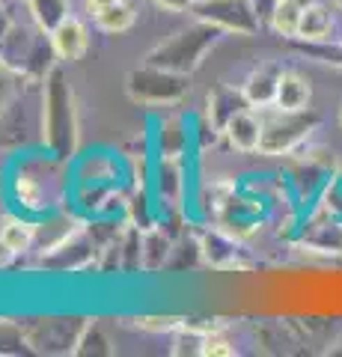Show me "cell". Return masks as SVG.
<instances>
[{
	"instance_id": "obj_5",
	"label": "cell",
	"mask_w": 342,
	"mask_h": 357,
	"mask_svg": "<svg viewBox=\"0 0 342 357\" xmlns=\"http://www.w3.org/2000/svg\"><path fill=\"white\" fill-rule=\"evenodd\" d=\"M322 116L316 110H280L262 122V143H259V155L277 158V155H289L295 152L301 143L310 137L318 128Z\"/></svg>"
},
{
	"instance_id": "obj_13",
	"label": "cell",
	"mask_w": 342,
	"mask_h": 357,
	"mask_svg": "<svg viewBox=\"0 0 342 357\" xmlns=\"http://www.w3.org/2000/svg\"><path fill=\"white\" fill-rule=\"evenodd\" d=\"M224 137L229 140V146L238 152H259L262 143V119L253 114V107H244L241 114H235L226 122Z\"/></svg>"
},
{
	"instance_id": "obj_17",
	"label": "cell",
	"mask_w": 342,
	"mask_h": 357,
	"mask_svg": "<svg viewBox=\"0 0 342 357\" xmlns=\"http://www.w3.org/2000/svg\"><path fill=\"white\" fill-rule=\"evenodd\" d=\"M27 6H30V15L36 18V24L48 33L57 27L60 21H65L72 15L69 0H27Z\"/></svg>"
},
{
	"instance_id": "obj_30",
	"label": "cell",
	"mask_w": 342,
	"mask_h": 357,
	"mask_svg": "<svg viewBox=\"0 0 342 357\" xmlns=\"http://www.w3.org/2000/svg\"><path fill=\"white\" fill-rule=\"evenodd\" d=\"M196 3H205V0H194V6H196Z\"/></svg>"
},
{
	"instance_id": "obj_11",
	"label": "cell",
	"mask_w": 342,
	"mask_h": 357,
	"mask_svg": "<svg viewBox=\"0 0 342 357\" xmlns=\"http://www.w3.org/2000/svg\"><path fill=\"white\" fill-rule=\"evenodd\" d=\"M244 107H250L244 89H235V86H226V84H217L212 93H208V122L220 131V137H224V128L226 122L233 119L235 114H241Z\"/></svg>"
},
{
	"instance_id": "obj_26",
	"label": "cell",
	"mask_w": 342,
	"mask_h": 357,
	"mask_svg": "<svg viewBox=\"0 0 342 357\" xmlns=\"http://www.w3.org/2000/svg\"><path fill=\"white\" fill-rule=\"evenodd\" d=\"M250 3H253V9H256L262 27H268L271 24V15H274V9H277L280 0H250Z\"/></svg>"
},
{
	"instance_id": "obj_28",
	"label": "cell",
	"mask_w": 342,
	"mask_h": 357,
	"mask_svg": "<svg viewBox=\"0 0 342 357\" xmlns=\"http://www.w3.org/2000/svg\"><path fill=\"white\" fill-rule=\"evenodd\" d=\"M119 0H86V13H90L93 18L95 15H102L104 9H110V6H116Z\"/></svg>"
},
{
	"instance_id": "obj_14",
	"label": "cell",
	"mask_w": 342,
	"mask_h": 357,
	"mask_svg": "<svg viewBox=\"0 0 342 357\" xmlns=\"http://www.w3.org/2000/svg\"><path fill=\"white\" fill-rule=\"evenodd\" d=\"M313 102V86L304 75H297L292 69H283L280 84H277V98L274 107L277 110H306Z\"/></svg>"
},
{
	"instance_id": "obj_29",
	"label": "cell",
	"mask_w": 342,
	"mask_h": 357,
	"mask_svg": "<svg viewBox=\"0 0 342 357\" xmlns=\"http://www.w3.org/2000/svg\"><path fill=\"white\" fill-rule=\"evenodd\" d=\"M15 250L13 248H9V244L3 241V238H0V268H6V265H13V259H15Z\"/></svg>"
},
{
	"instance_id": "obj_16",
	"label": "cell",
	"mask_w": 342,
	"mask_h": 357,
	"mask_svg": "<svg viewBox=\"0 0 342 357\" xmlns=\"http://www.w3.org/2000/svg\"><path fill=\"white\" fill-rule=\"evenodd\" d=\"M0 238L21 256L36 244V223L24 220L21 215H6V218H0Z\"/></svg>"
},
{
	"instance_id": "obj_8",
	"label": "cell",
	"mask_w": 342,
	"mask_h": 357,
	"mask_svg": "<svg viewBox=\"0 0 342 357\" xmlns=\"http://www.w3.org/2000/svg\"><path fill=\"white\" fill-rule=\"evenodd\" d=\"M196 244H200V256L212 268H217V271H238V268L250 265L244 248H241V241L224 227L205 229Z\"/></svg>"
},
{
	"instance_id": "obj_19",
	"label": "cell",
	"mask_w": 342,
	"mask_h": 357,
	"mask_svg": "<svg viewBox=\"0 0 342 357\" xmlns=\"http://www.w3.org/2000/svg\"><path fill=\"white\" fill-rule=\"evenodd\" d=\"M134 18H137L134 6H131L128 0H119L116 6L104 9V13H102V15H95L93 21H95V27L102 30V33H110V36H119V33H125L131 24H134Z\"/></svg>"
},
{
	"instance_id": "obj_23",
	"label": "cell",
	"mask_w": 342,
	"mask_h": 357,
	"mask_svg": "<svg viewBox=\"0 0 342 357\" xmlns=\"http://www.w3.org/2000/svg\"><path fill=\"white\" fill-rule=\"evenodd\" d=\"M18 77L21 75H15L13 69H9V66L6 63H0V116H3V110L9 107V102H13V98L18 96Z\"/></svg>"
},
{
	"instance_id": "obj_25",
	"label": "cell",
	"mask_w": 342,
	"mask_h": 357,
	"mask_svg": "<svg viewBox=\"0 0 342 357\" xmlns=\"http://www.w3.org/2000/svg\"><path fill=\"white\" fill-rule=\"evenodd\" d=\"M185 319H176V316H143L137 319V328L143 331H155V333H164V331H182Z\"/></svg>"
},
{
	"instance_id": "obj_20",
	"label": "cell",
	"mask_w": 342,
	"mask_h": 357,
	"mask_svg": "<svg viewBox=\"0 0 342 357\" xmlns=\"http://www.w3.org/2000/svg\"><path fill=\"white\" fill-rule=\"evenodd\" d=\"M167 253H170V238L164 236V229L161 227H152L143 232V268H161L164 259H167Z\"/></svg>"
},
{
	"instance_id": "obj_10",
	"label": "cell",
	"mask_w": 342,
	"mask_h": 357,
	"mask_svg": "<svg viewBox=\"0 0 342 357\" xmlns=\"http://www.w3.org/2000/svg\"><path fill=\"white\" fill-rule=\"evenodd\" d=\"M51 45H54V51H57V60H63V63L81 60L86 54V48H90V33H86V24L81 18L69 15L51 30Z\"/></svg>"
},
{
	"instance_id": "obj_31",
	"label": "cell",
	"mask_w": 342,
	"mask_h": 357,
	"mask_svg": "<svg viewBox=\"0 0 342 357\" xmlns=\"http://www.w3.org/2000/svg\"><path fill=\"white\" fill-rule=\"evenodd\" d=\"M297 3H310V0H297Z\"/></svg>"
},
{
	"instance_id": "obj_18",
	"label": "cell",
	"mask_w": 342,
	"mask_h": 357,
	"mask_svg": "<svg viewBox=\"0 0 342 357\" xmlns=\"http://www.w3.org/2000/svg\"><path fill=\"white\" fill-rule=\"evenodd\" d=\"M306 3H297V0H280L277 9L271 15V30L280 33L283 39H297V27H301V13Z\"/></svg>"
},
{
	"instance_id": "obj_24",
	"label": "cell",
	"mask_w": 342,
	"mask_h": 357,
	"mask_svg": "<svg viewBox=\"0 0 342 357\" xmlns=\"http://www.w3.org/2000/svg\"><path fill=\"white\" fill-rule=\"evenodd\" d=\"M196 354H205V357H233L235 349L224 337H220V331H217V333H208V337L200 340V351H196Z\"/></svg>"
},
{
	"instance_id": "obj_9",
	"label": "cell",
	"mask_w": 342,
	"mask_h": 357,
	"mask_svg": "<svg viewBox=\"0 0 342 357\" xmlns=\"http://www.w3.org/2000/svg\"><path fill=\"white\" fill-rule=\"evenodd\" d=\"M93 256H95V244L84 232V227H78L69 238H63L57 248H51L48 256H42V268H54V271H81V268H86L93 262Z\"/></svg>"
},
{
	"instance_id": "obj_33",
	"label": "cell",
	"mask_w": 342,
	"mask_h": 357,
	"mask_svg": "<svg viewBox=\"0 0 342 357\" xmlns=\"http://www.w3.org/2000/svg\"><path fill=\"white\" fill-rule=\"evenodd\" d=\"M336 3H339V6H342V0H336Z\"/></svg>"
},
{
	"instance_id": "obj_22",
	"label": "cell",
	"mask_w": 342,
	"mask_h": 357,
	"mask_svg": "<svg viewBox=\"0 0 342 357\" xmlns=\"http://www.w3.org/2000/svg\"><path fill=\"white\" fill-rule=\"evenodd\" d=\"M301 51L306 57H313L325 66H336L342 69V45H334V42H301Z\"/></svg>"
},
{
	"instance_id": "obj_12",
	"label": "cell",
	"mask_w": 342,
	"mask_h": 357,
	"mask_svg": "<svg viewBox=\"0 0 342 357\" xmlns=\"http://www.w3.org/2000/svg\"><path fill=\"white\" fill-rule=\"evenodd\" d=\"M283 69L274 63H262L259 69H253L244 81V96L250 107H274V98H277V84H280Z\"/></svg>"
},
{
	"instance_id": "obj_4",
	"label": "cell",
	"mask_w": 342,
	"mask_h": 357,
	"mask_svg": "<svg viewBox=\"0 0 342 357\" xmlns=\"http://www.w3.org/2000/svg\"><path fill=\"white\" fill-rule=\"evenodd\" d=\"M191 93V75L140 63L125 75V96L140 107H170Z\"/></svg>"
},
{
	"instance_id": "obj_27",
	"label": "cell",
	"mask_w": 342,
	"mask_h": 357,
	"mask_svg": "<svg viewBox=\"0 0 342 357\" xmlns=\"http://www.w3.org/2000/svg\"><path fill=\"white\" fill-rule=\"evenodd\" d=\"M155 6L167 9V13H191L194 0H155Z\"/></svg>"
},
{
	"instance_id": "obj_6",
	"label": "cell",
	"mask_w": 342,
	"mask_h": 357,
	"mask_svg": "<svg viewBox=\"0 0 342 357\" xmlns=\"http://www.w3.org/2000/svg\"><path fill=\"white\" fill-rule=\"evenodd\" d=\"M90 321L93 319H33L21 328V340L39 354H78Z\"/></svg>"
},
{
	"instance_id": "obj_7",
	"label": "cell",
	"mask_w": 342,
	"mask_h": 357,
	"mask_svg": "<svg viewBox=\"0 0 342 357\" xmlns=\"http://www.w3.org/2000/svg\"><path fill=\"white\" fill-rule=\"evenodd\" d=\"M194 15L212 21L226 33H235V36H256L262 30V21L250 0H205V3L194 6Z\"/></svg>"
},
{
	"instance_id": "obj_21",
	"label": "cell",
	"mask_w": 342,
	"mask_h": 357,
	"mask_svg": "<svg viewBox=\"0 0 342 357\" xmlns=\"http://www.w3.org/2000/svg\"><path fill=\"white\" fill-rule=\"evenodd\" d=\"M125 215H128V220L134 223L137 229H152V227H158V215H155V203H149V197L146 194H137L134 199L128 203V208H125Z\"/></svg>"
},
{
	"instance_id": "obj_32",
	"label": "cell",
	"mask_w": 342,
	"mask_h": 357,
	"mask_svg": "<svg viewBox=\"0 0 342 357\" xmlns=\"http://www.w3.org/2000/svg\"><path fill=\"white\" fill-rule=\"evenodd\" d=\"M339 122H342V107H339Z\"/></svg>"
},
{
	"instance_id": "obj_2",
	"label": "cell",
	"mask_w": 342,
	"mask_h": 357,
	"mask_svg": "<svg viewBox=\"0 0 342 357\" xmlns=\"http://www.w3.org/2000/svg\"><path fill=\"white\" fill-rule=\"evenodd\" d=\"M224 36H226L224 27L196 18L194 24L176 30L170 39L155 45V48L143 57V63L161 66V69H170V72H179V75H194L203 66V60L208 57V51H212Z\"/></svg>"
},
{
	"instance_id": "obj_15",
	"label": "cell",
	"mask_w": 342,
	"mask_h": 357,
	"mask_svg": "<svg viewBox=\"0 0 342 357\" xmlns=\"http://www.w3.org/2000/svg\"><path fill=\"white\" fill-rule=\"evenodd\" d=\"M334 33V13L325 3H310L301 13V27H297V42H330Z\"/></svg>"
},
{
	"instance_id": "obj_1",
	"label": "cell",
	"mask_w": 342,
	"mask_h": 357,
	"mask_svg": "<svg viewBox=\"0 0 342 357\" xmlns=\"http://www.w3.org/2000/svg\"><path fill=\"white\" fill-rule=\"evenodd\" d=\"M42 143L51 155H57L63 161H72L78 155V105H75L69 75L60 66H54L42 81Z\"/></svg>"
},
{
	"instance_id": "obj_3",
	"label": "cell",
	"mask_w": 342,
	"mask_h": 357,
	"mask_svg": "<svg viewBox=\"0 0 342 357\" xmlns=\"http://www.w3.org/2000/svg\"><path fill=\"white\" fill-rule=\"evenodd\" d=\"M63 161L57 155L51 158H30L18 167L15 173V199L18 206H24L27 211H51L63 197Z\"/></svg>"
}]
</instances>
